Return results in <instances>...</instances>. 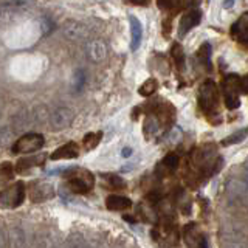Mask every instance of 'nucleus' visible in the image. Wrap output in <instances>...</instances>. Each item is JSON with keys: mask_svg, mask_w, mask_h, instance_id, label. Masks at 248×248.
Wrapping results in <instances>:
<instances>
[{"mask_svg": "<svg viewBox=\"0 0 248 248\" xmlns=\"http://www.w3.org/2000/svg\"><path fill=\"white\" fill-rule=\"evenodd\" d=\"M172 58L175 61V65L180 70H183L185 68V53H183V48L180 44L172 45Z\"/></svg>", "mask_w": 248, "mask_h": 248, "instance_id": "19", "label": "nucleus"}, {"mask_svg": "<svg viewBox=\"0 0 248 248\" xmlns=\"http://www.w3.org/2000/svg\"><path fill=\"white\" fill-rule=\"evenodd\" d=\"M163 165H165L168 169L174 170L178 166V157H177L175 154H168L166 157H165V160H163Z\"/></svg>", "mask_w": 248, "mask_h": 248, "instance_id": "25", "label": "nucleus"}, {"mask_svg": "<svg viewBox=\"0 0 248 248\" xmlns=\"http://www.w3.org/2000/svg\"><path fill=\"white\" fill-rule=\"evenodd\" d=\"M209 56H211V50H209V44H203L200 46L199 50V58L200 61L203 62V64L206 65V68L209 70Z\"/></svg>", "mask_w": 248, "mask_h": 248, "instance_id": "23", "label": "nucleus"}, {"mask_svg": "<svg viewBox=\"0 0 248 248\" xmlns=\"http://www.w3.org/2000/svg\"><path fill=\"white\" fill-rule=\"evenodd\" d=\"M130 154H132V149H130V147H126V149L123 151V157H129Z\"/></svg>", "mask_w": 248, "mask_h": 248, "instance_id": "31", "label": "nucleus"}, {"mask_svg": "<svg viewBox=\"0 0 248 248\" xmlns=\"http://www.w3.org/2000/svg\"><path fill=\"white\" fill-rule=\"evenodd\" d=\"M72 172L73 174H70L67 170L68 189L75 194H87L92 189L93 183H95V177L92 175V172L84 169H72Z\"/></svg>", "mask_w": 248, "mask_h": 248, "instance_id": "1", "label": "nucleus"}, {"mask_svg": "<svg viewBox=\"0 0 248 248\" xmlns=\"http://www.w3.org/2000/svg\"><path fill=\"white\" fill-rule=\"evenodd\" d=\"M84 79H85V75H84L82 70L76 72V75H75V87H76V90H81L82 84H84Z\"/></svg>", "mask_w": 248, "mask_h": 248, "instance_id": "26", "label": "nucleus"}, {"mask_svg": "<svg viewBox=\"0 0 248 248\" xmlns=\"http://www.w3.org/2000/svg\"><path fill=\"white\" fill-rule=\"evenodd\" d=\"M54 197V188L50 183H34L30 188V199L33 202H45Z\"/></svg>", "mask_w": 248, "mask_h": 248, "instance_id": "9", "label": "nucleus"}, {"mask_svg": "<svg viewBox=\"0 0 248 248\" xmlns=\"http://www.w3.org/2000/svg\"><path fill=\"white\" fill-rule=\"evenodd\" d=\"M13 175L14 174H13L11 163H3V165H0V185L10 182L13 178Z\"/></svg>", "mask_w": 248, "mask_h": 248, "instance_id": "21", "label": "nucleus"}, {"mask_svg": "<svg viewBox=\"0 0 248 248\" xmlns=\"http://www.w3.org/2000/svg\"><path fill=\"white\" fill-rule=\"evenodd\" d=\"M44 137L41 134H27L20 137L17 141L13 144V154H31L39 149H42L44 146Z\"/></svg>", "mask_w": 248, "mask_h": 248, "instance_id": "4", "label": "nucleus"}, {"mask_svg": "<svg viewBox=\"0 0 248 248\" xmlns=\"http://www.w3.org/2000/svg\"><path fill=\"white\" fill-rule=\"evenodd\" d=\"M101 132L99 134H87L84 137V146L87 147V149H93V147H96L98 143L101 141Z\"/></svg>", "mask_w": 248, "mask_h": 248, "instance_id": "22", "label": "nucleus"}, {"mask_svg": "<svg viewBox=\"0 0 248 248\" xmlns=\"http://www.w3.org/2000/svg\"><path fill=\"white\" fill-rule=\"evenodd\" d=\"M157 87H158V82L151 78V79H147V81L141 85V87H140L138 92H140V95H141V96H151L152 93H154L155 90H157Z\"/></svg>", "mask_w": 248, "mask_h": 248, "instance_id": "20", "label": "nucleus"}, {"mask_svg": "<svg viewBox=\"0 0 248 248\" xmlns=\"http://www.w3.org/2000/svg\"><path fill=\"white\" fill-rule=\"evenodd\" d=\"M200 19H202V13L199 10H192L186 13L180 19V23H178V36L185 37L192 28H196L199 25Z\"/></svg>", "mask_w": 248, "mask_h": 248, "instance_id": "8", "label": "nucleus"}, {"mask_svg": "<svg viewBox=\"0 0 248 248\" xmlns=\"http://www.w3.org/2000/svg\"><path fill=\"white\" fill-rule=\"evenodd\" d=\"M64 33L68 39H82L89 34V30L84 23L79 22H68L64 27Z\"/></svg>", "mask_w": 248, "mask_h": 248, "instance_id": "12", "label": "nucleus"}, {"mask_svg": "<svg viewBox=\"0 0 248 248\" xmlns=\"http://www.w3.org/2000/svg\"><path fill=\"white\" fill-rule=\"evenodd\" d=\"M231 36L234 39L248 42V13H244L239 17V20L231 28Z\"/></svg>", "mask_w": 248, "mask_h": 248, "instance_id": "10", "label": "nucleus"}, {"mask_svg": "<svg viewBox=\"0 0 248 248\" xmlns=\"http://www.w3.org/2000/svg\"><path fill=\"white\" fill-rule=\"evenodd\" d=\"M78 157V146L76 143H67L64 146L58 147L56 151L51 154V160H59V158H75Z\"/></svg>", "mask_w": 248, "mask_h": 248, "instance_id": "14", "label": "nucleus"}, {"mask_svg": "<svg viewBox=\"0 0 248 248\" xmlns=\"http://www.w3.org/2000/svg\"><path fill=\"white\" fill-rule=\"evenodd\" d=\"M50 126L54 130H61L67 126H70V123L73 121V112L68 107H58L48 115Z\"/></svg>", "mask_w": 248, "mask_h": 248, "instance_id": "6", "label": "nucleus"}, {"mask_svg": "<svg viewBox=\"0 0 248 248\" xmlns=\"http://www.w3.org/2000/svg\"><path fill=\"white\" fill-rule=\"evenodd\" d=\"M248 137V126L244 127V129H240V130H236L234 134H231L230 137H227L222 141L223 146H231V144H237L240 141H244V140Z\"/></svg>", "mask_w": 248, "mask_h": 248, "instance_id": "17", "label": "nucleus"}, {"mask_svg": "<svg viewBox=\"0 0 248 248\" xmlns=\"http://www.w3.org/2000/svg\"><path fill=\"white\" fill-rule=\"evenodd\" d=\"M225 248H244V245H240L239 242H230L225 245Z\"/></svg>", "mask_w": 248, "mask_h": 248, "instance_id": "30", "label": "nucleus"}, {"mask_svg": "<svg viewBox=\"0 0 248 248\" xmlns=\"http://www.w3.org/2000/svg\"><path fill=\"white\" fill-rule=\"evenodd\" d=\"M6 247V237H5V231L3 228L0 227V248H5Z\"/></svg>", "mask_w": 248, "mask_h": 248, "instance_id": "29", "label": "nucleus"}, {"mask_svg": "<svg viewBox=\"0 0 248 248\" xmlns=\"http://www.w3.org/2000/svg\"><path fill=\"white\" fill-rule=\"evenodd\" d=\"M106 206L110 211H124V209H129L132 206V200L124 197V196H108L106 199Z\"/></svg>", "mask_w": 248, "mask_h": 248, "instance_id": "11", "label": "nucleus"}, {"mask_svg": "<svg viewBox=\"0 0 248 248\" xmlns=\"http://www.w3.org/2000/svg\"><path fill=\"white\" fill-rule=\"evenodd\" d=\"M217 103H219V92H217V85L213 81H206L200 89L199 104L206 113H209V112H217Z\"/></svg>", "mask_w": 248, "mask_h": 248, "instance_id": "3", "label": "nucleus"}, {"mask_svg": "<svg viewBox=\"0 0 248 248\" xmlns=\"http://www.w3.org/2000/svg\"><path fill=\"white\" fill-rule=\"evenodd\" d=\"M25 200V185L17 182L8 188L0 191V208L3 209H13L17 208Z\"/></svg>", "mask_w": 248, "mask_h": 248, "instance_id": "2", "label": "nucleus"}, {"mask_svg": "<svg viewBox=\"0 0 248 248\" xmlns=\"http://www.w3.org/2000/svg\"><path fill=\"white\" fill-rule=\"evenodd\" d=\"M185 242L189 248H208L206 237L200 232L196 223H188L183 230Z\"/></svg>", "mask_w": 248, "mask_h": 248, "instance_id": "7", "label": "nucleus"}, {"mask_svg": "<svg viewBox=\"0 0 248 248\" xmlns=\"http://www.w3.org/2000/svg\"><path fill=\"white\" fill-rule=\"evenodd\" d=\"M11 247L13 248H25V234L23 231L16 228L11 231Z\"/></svg>", "mask_w": 248, "mask_h": 248, "instance_id": "18", "label": "nucleus"}, {"mask_svg": "<svg viewBox=\"0 0 248 248\" xmlns=\"http://www.w3.org/2000/svg\"><path fill=\"white\" fill-rule=\"evenodd\" d=\"M223 6H225V8H230V6H232V2H225Z\"/></svg>", "mask_w": 248, "mask_h": 248, "instance_id": "32", "label": "nucleus"}, {"mask_svg": "<svg viewBox=\"0 0 248 248\" xmlns=\"http://www.w3.org/2000/svg\"><path fill=\"white\" fill-rule=\"evenodd\" d=\"M223 93H225V106L228 108H237L240 106L239 99V87H240V79L236 75H230L223 79Z\"/></svg>", "mask_w": 248, "mask_h": 248, "instance_id": "5", "label": "nucleus"}, {"mask_svg": "<svg viewBox=\"0 0 248 248\" xmlns=\"http://www.w3.org/2000/svg\"><path fill=\"white\" fill-rule=\"evenodd\" d=\"M89 56L95 62L103 61L106 58V45H104V42H101V41L90 42V45H89Z\"/></svg>", "mask_w": 248, "mask_h": 248, "instance_id": "16", "label": "nucleus"}, {"mask_svg": "<svg viewBox=\"0 0 248 248\" xmlns=\"http://www.w3.org/2000/svg\"><path fill=\"white\" fill-rule=\"evenodd\" d=\"M45 160V155L41 154V155H33V157H25V158H22L17 161V166H16V170L17 172H23V170H27L30 168H33V166H39V165H42Z\"/></svg>", "mask_w": 248, "mask_h": 248, "instance_id": "15", "label": "nucleus"}, {"mask_svg": "<svg viewBox=\"0 0 248 248\" xmlns=\"http://www.w3.org/2000/svg\"><path fill=\"white\" fill-rule=\"evenodd\" d=\"M130 31H132V42H130V48L137 50L140 44H141V36H143V27L141 22H140L135 16H130Z\"/></svg>", "mask_w": 248, "mask_h": 248, "instance_id": "13", "label": "nucleus"}, {"mask_svg": "<svg viewBox=\"0 0 248 248\" xmlns=\"http://www.w3.org/2000/svg\"><path fill=\"white\" fill-rule=\"evenodd\" d=\"M147 202H151L152 205H155L157 202H160V199H161V194L158 192V191H154V192H151V194H147Z\"/></svg>", "mask_w": 248, "mask_h": 248, "instance_id": "27", "label": "nucleus"}, {"mask_svg": "<svg viewBox=\"0 0 248 248\" xmlns=\"http://www.w3.org/2000/svg\"><path fill=\"white\" fill-rule=\"evenodd\" d=\"M104 178L108 182V185H112L113 188H126V182L123 180L121 177L115 175V174H106Z\"/></svg>", "mask_w": 248, "mask_h": 248, "instance_id": "24", "label": "nucleus"}, {"mask_svg": "<svg viewBox=\"0 0 248 248\" xmlns=\"http://www.w3.org/2000/svg\"><path fill=\"white\" fill-rule=\"evenodd\" d=\"M240 87H242L244 93H248V75H245L244 78H240Z\"/></svg>", "mask_w": 248, "mask_h": 248, "instance_id": "28", "label": "nucleus"}]
</instances>
